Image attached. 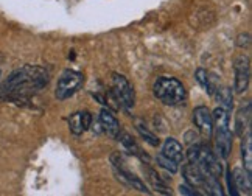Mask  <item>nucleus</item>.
I'll list each match as a JSON object with an SVG mask.
<instances>
[{
    "label": "nucleus",
    "instance_id": "aec40b11",
    "mask_svg": "<svg viewBox=\"0 0 252 196\" xmlns=\"http://www.w3.org/2000/svg\"><path fill=\"white\" fill-rule=\"evenodd\" d=\"M212 97H215L224 109L230 111V107H232V91L229 89V87H221L220 86Z\"/></svg>",
    "mask_w": 252,
    "mask_h": 196
},
{
    "label": "nucleus",
    "instance_id": "20e7f679",
    "mask_svg": "<svg viewBox=\"0 0 252 196\" xmlns=\"http://www.w3.org/2000/svg\"><path fill=\"white\" fill-rule=\"evenodd\" d=\"M83 83H84V76L81 72L67 68V70L61 73L60 80H58L56 92H55L56 98L58 100H67V98H70L81 89Z\"/></svg>",
    "mask_w": 252,
    "mask_h": 196
},
{
    "label": "nucleus",
    "instance_id": "ddd939ff",
    "mask_svg": "<svg viewBox=\"0 0 252 196\" xmlns=\"http://www.w3.org/2000/svg\"><path fill=\"white\" fill-rule=\"evenodd\" d=\"M165 158L174 161L176 163H181L184 159H186V154H184V148L182 145L176 140L173 139V137H168V139L163 142L162 145V151H160Z\"/></svg>",
    "mask_w": 252,
    "mask_h": 196
},
{
    "label": "nucleus",
    "instance_id": "a211bd4d",
    "mask_svg": "<svg viewBox=\"0 0 252 196\" xmlns=\"http://www.w3.org/2000/svg\"><path fill=\"white\" fill-rule=\"evenodd\" d=\"M119 140L122 142V145L125 146V150L128 151L129 154L135 156V158H139L142 161H148V156L142 151V148H140L137 143H135V140L132 139V137L128 132H123L122 131L120 135H119Z\"/></svg>",
    "mask_w": 252,
    "mask_h": 196
},
{
    "label": "nucleus",
    "instance_id": "a878e982",
    "mask_svg": "<svg viewBox=\"0 0 252 196\" xmlns=\"http://www.w3.org/2000/svg\"><path fill=\"white\" fill-rule=\"evenodd\" d=\"M0 76H2V70H0Z\"/></svg>",
    "mask_w": 252,
    "mask_h": 196
},
{
    "label": "nucleus",
    "instance_id": "dca6fc26",
    "mask_svg": "<svg viewBox=\"0 0 252 196\" xmlns=\"http://www.w3.org/2000/svg\"><path fill=\"white\" fill-rule=\"evenodd\" d=\"M232 174V179H234V184H235V189L238 193H245L246 195H251V174L246 171V170H241V168H234V171H230Z\"/></svg>",
    "mask_w": 252,
    "mask_h": 196
},
{
    "label": "nucleus",
    "instance_id": "b1692460",
    "mask_svg": "<svg viewBox=\"0 0 252 196\" xmlns=\"http://www.w3.org/2000/svg\"><path fill=\"white\" fill-rule=\"evenodd\" d=\"M227 184H229V193L230 195H234V196H237L238 195V192H237V189H235V184H234V179H232V174H230V171H227Z\"/></svg>",
    "mask_w": 252,
    "mask_h": 196
},
{
    "label": "nucleus",
    "instance_id": "4be33fe9",
    "mask_svg": "<svg viewBox=\"0 0 252 196\" xmlns=\"http://www.w3.org/2000/svg\"><path fill=\"white\" fill-rule=\"evenodd\" d=\"M195 76H196V81L201 84V87H204V89H207V84H209V73H207L206 68H198L196 73H195Z\"/></svg>",
    "mask_w": 252,
    "mask_h": 196
},
{
    "label": "nucleus",
    "instance_id": "6ab92c4d",
    "mask_svg": "<svg viewBox=\"0 0 252 196\" xmlns=\"http://www.w3.org/2000/svg\"><path fill=\"white\" fill-rule=\"evenodd\" d=\"M135 130H137V132L142 135V139H143L145 142H147V143H150L151 146H159V145H160L159 137H158L156 134H153L140 120L135 122Z\"/></svg>",
    "mask_w": 252,
    "mask_h": 196
},
{
    "label": "nucleus",
    "instance_id": "1a4fd4ad",
    "mask_svg": "<svg viewBox=\"0 0 252 196\" xmlns=\"http://www.w3.org/2000/svg\"><path fill=\"white\" fill-rule=\"evenodd\" d=\"M193 123L206 139L213 135V120L207 106H198L193 109Z\"/></svg>",
    "mask_w": 252,
    "mask_h": 196
},
{
    "label": "nucleus",
    "instance_id": "4468645a",
    "mask_svg": "<svg viewBox=\"0 0 252 196\" xmlns=\"http://www.w3.org/2000/svg\"><path fill=\"white\" fill-rule=\"evenodd\" d=\"M143 171H145V178H147V181L151 184V187L154 190L162 193V195H171V190H170V187L167 185L165 179L160 178V174L156 170H153L151 166L145 165L143 166Z\"/></svg>",
    "mask_w": 252,
    "mask_h": 196
},
{
    "label": "nucleus",
    "instance_id": "0eeeda50",
    "mask_svg": "<svg viewBox=\"0 0 252 196\" xmlns=\"http://www.w3.org/2000/svg\"><path fill=\"white\" fill-rule=\"evenodd\" d=\"M234 72H235L234 91L237 94H245L248 91L249 80H251V63L248 56L241 55L237 58L234 64Z\"/></svg>",
    "mask_w": 252,
    "mask_h": 196
},
{
    "label": "nucleus",
    "instance_id": "39448f33",
    "mask_svg": "<svg viewBox=\"0 0 252 196\" xmlns=\"http://www.w3.org/2000/svg\"><path fill=\"white\" fill-rule=\"evenodd\" d=\"M111 163L114 166V173L117 176V179L120 182H123L125 185H128L132 190H139L142 193H151L148 190V187L142 182L140 178H137L135 174H132L128 168L125 166V161L119 153H114L111 156Z\"/></svg>",
    "mask_w": 252,
    "mask_h": 196
},
{
    "label": "nucleus",
    "instance_id": "2eb2a0df",
    "mask_svg": "<svg viewBox=\"0 0 252 196\" xmlns=\"http://www.w3.org/2000/svg\"><path fill=\"white\" fill-rule=\"evenodd\" d=\"M251 130V104L248 103L246 107L243 106L235 115V134L243 137Z\"/></svg>",
    "mask_w": 252,
    "mask_h": 196
},
{
    "label": "nucleus",
    "instance_id": "9d476101",
    "mask_svg": "<svg viewBox=\"0 0 252 196\" xmlns=\"http://www.w3.org/2000/svg\"><path fill=\"white\" fill-rule=\"evenodd\" d=\"M100 125L103 131L108 134L109 137H112V139H119V135L122 132V126H120V122L117 120V117H115L108 107H103L101 112H100Z\"/></svg>",
    "mask_w": 252,
    "mask_h": 196
},
{
    "label": "nucleus",
    "instance_id": "393cba45",
    "mask_svg": "<svg viewBox=\"0 0 252 196\" xmlns=\"http://www.w3.org/2000/svg\"><path fill=\"white\" fill-rule=\"evenodd\" d=\"M251 37H249V34H241L240 37H238V42H237V45L238 47H248L251 42Z\"/></svg>",
    "mask_w": 252,
    "mask_h": 196
},
{
    "label": "nucleus",
    "instance_id": "f3484780",
    "mask_svg": "<svg viewBox=\"0 0 252 196\" xmlns=\"http://www.w3.org/2000/svg\"><path fill=\"white\" fill-rule=\"evenodd\" d=\"M241 158H243L245 170L251 174L252 173V134H251V130L241 137Z\"/></svg>",
    "mask_w": 252,
    "mask_h": 196
},
{
    "label": "nucleus",
    "instance_id": "9b49d317",
    "mask_svg": "<svg viewBox=\"0 0 252 196\" xmlns=\"http://www.w3.org/2000/svg\"><path fill=\"white\" fill-rule=\"evenodd\" d=\"M217 131V150L221 159H227L232 151V131L230 126L215 128Z\"/></svg>",
    "mask_w": 252,
    "mask_h": 196
},
{
    "label": "nucleus",
    "instance_id": "5701e85b",
    "mask_svg": "<svg viewBox=\"0 0 252 196\" xmlns=\"http://www.w3.org/2000/svg\"><path fill=\"white\" fill-rule=\"evenodd\" d=\"M179 193H181V195H190V196H199V195H201L198 190H195L193 187H190L189 184L181 185V187H179Z\"/></svg>",
    "mask_w": 252,
    "mask_h": 196
},
{
    "label": "nucleus",
    "instance_id": "412c9836",
    "mask_svg": "<svg viewBox=\"0 0 252 196\" xmlns=\"http://www.w3.org/2000/svg\"><path fill=\"white\" fill-rule=\"evenodd\" d=\"M156 161H158V163L162 166L163 170H167V171H170V173H176L178 170H179V163H176L174 161H171V159H168V158H165L162 153L160 154H158V158H156Z\"/></svg>",
    "mask_w": 252,
    "mask_h": 196
},
{
    "label": "nucleus",
    "instance_id": "f03ea898",
    "mask_svg": "<svg viewBox=\"0 0 252 196\" xmlns=\"http://www.w3.org/2000/svg\"><path fill=\"white\" fill-rule=\"evenodd\" d=\"M154 97L167 106H179L187 100V91L184 84L173 76H159L153 84Z\"/></svg>",
    "mask_w": 252,
    "mask_h": 196
},
{
    "label": "nucleus",
    "instance_id": "f257e3e1",
    "mask_svg": "<svg viewBox=\"0 0 252 196\" xmlns=\"http://www.w3.org/2000/svg\"><path fill=\"white\" fill-rule=\"evenodd\" d=\"M50 81V72L42 65L27 64L9 73L0 84V100L24 101L28 97L41 92Z\"/></svg>",
    "mask_w": 252,
    "mask_h": 196
},
{
    "label": "nucleus",
    "instance_id": "6e6552de",
    "mask_svg": "<svg viewBox=\"0 0 252 196\" xmlns=\"http://www.w3.org/2000/svg\"><path fill=\"white\" fill-rule=\"evenodd\" d=\"M182 176H184V179H186V184H189L190 187H193L198 192L204 190V195H209V179H213V178H207V176L202 173L196 165L189 163V165L184 166Z\"/></svg>",
    "mask_w": 252,
    "mask_h": 196
},
{
    "label": "nucleus",
    "instance_id": "f8f14e48",
    "mask_svg": "<svg viewBox=\"0 0 252 196\" xmlns=\"http://www.w3.org/2000/svg\"><path fill=\"white\" fill-rule=\"evenodd\" d=\"M91 125H92V115L87 111L75 112L73 115H70V119H69V128L75 135L84 134L87 130L91 128Z\"/></svg>",
    "mask_w": 252,
    "mask_h": 196
},
{
    "label": "nucleus",
    "instance_id": "423d86ee",
    "mask_svg": "<svg viewBox=\"0 0 252 196\" xmlns=\"http://www.w3.org/2000/svg\"><path fill=\"white\" fill-rule=\"evenodd\" d=\"M112 94L123 109L129 111L134 107L135 94H134V89L129 84V81L126 80V76H123L120 73H112Z\"/></svg>",
    "mask_w": 252,
    "mask_h": 196
},
{
    "label": "nucleus",
    "instance_id": "7ed1b4c3",
    "mask_svg": "<svg viewBox=\"0 0 252 196\" xmlns=\"http://www.w3.org/2000/svg\"><path fill=\"white\" fill-rule=\"evenodd\" d=\"M187 158H189L190 163L196 165L207 178L220 179L222 176V165L220 163L218 158L212 153V150L207 145H202L199 142L190 145Z\"/></svg>",
    "mask_w": 252,
    "mask_h": 196
}]
</instances>
